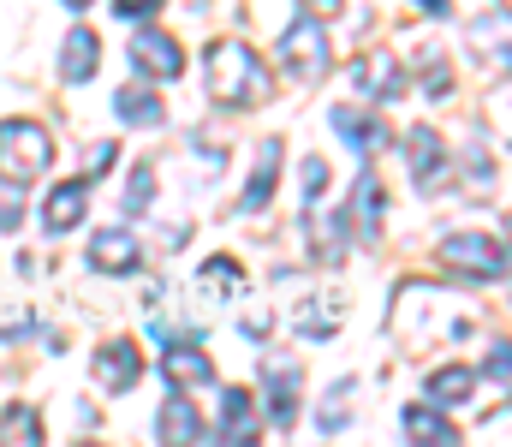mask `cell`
Returning a JSON list of instances; mask_svg holds the SVG:
<instances>
[{"label":"cell","mask_w":512,"mask_h":447,"mask_svg":"<svg viewBox=\"0 0 512 447\" xmlns=\"http://www.w3.org/2000/svg\"><path fill=\"white\" fill-rule=\"evenodd\" d=\"M209 102L215 108H256L268 102V66L251 42H215L209 48Z\"/></svg>","instance_id":"1"},{"label":"cell","mask_w":512,"mask_h":447,"mask_svg":"<svg viewBox=\"0 0 512 447\" xmlns=\"http://www.w3.org/2000/svg\"><path fill=\"white\" fill-rule=\"evenodd\" d=\"M48 161H54L48 126H36V120H6L0 126V179H12V191L30 185V179H42Z\"/></svg>","instance_id":"2"},{"label":"cell","mask_w":512,"mask_h":447,"mask_svg":"<svg viewBox=\"0 0 512 447\" xmlns=\"http://www.w3.org/2000/svg\"><path fill=\"white\" fill-rule=\"evenodd\" d=\"M328 60H334V48H328V30H322L316 12L298 18V24L280 36V72H286L292 84H322V78H328Z\"/></svg>","instance_id":"3"},{"label":"cell","mask_w":512,"mask_h":447,"mask_svg":"<svg viewBox=\"0 0 512 447\" xmlns=\"http://www.w3.org/2000/svg\"><path fill=\"white\" fill-rule=\"evenodd\" d=\"M441 263L471 275V281H501L507 275V245L489 233H447L441 239Z\"/></svg>","instance_id":"4"},{"label":"cell","mask_w":512,"mask_h":447,"mask_svg":"<svg viewBox=\"0 0 512 447\" xmlns=\"http://www.w3.org/2000/svg\"><path fill=\"white\" fill-rule=\"evenodd\" d=\"M131 66L149 72V78H179L185 72V54H179V42L167 30H137L131 36Z\"/></svg>","instance_id":"5"},{"label":"cell","mask_w":512,"mask_h":447,"mask_svg":"<svg viewBox=\"0 0 512 447\" xmlns=\"http://www.w3.org/2000/svg\"><path fill=\"white\" fill-rule=\"evenodd\" d=\"M405 155H411V179H417V191H441V179H447V149H441V132H435V126H411Z\"/></svg>","instance_id":"6"},{"label":"cell","mask_w":512,"mask_h":447,"mask_svg":"<svg viewBox=\"0 0 512 447\" xmlns=\"http://www.w3.org/2000/svg\"><path fill=\"white\" fill-rule=\"evenodd\" d=\"M292 328H298L304 340L340 334V328H346V293H310L298 310H292Z\"/></svg>","instance_id":"7"},{"label":"cell","mask_w":512,"mask_h":447,"mask_svg":"<svg viewBox=\"0 0 512 447\" xmlns=\"http://www.w3.org/2000/svg\"><path fill=\"white\" fill-rule=\"evenodd\" d=\"M298 364L292 358H268V370H262V388H268V406H274V424L280 430H292L298 424Z\"/></svg>","instance_id":"8"},{"label":"cell","mask_w":512,"mask_h":447,"mask_svg":"<svg viewBox=\"0 0 512 447\" xmlns=\"http://www.w3.org/2000/svg\"><path fill=\"white\" fill-rule=\"evenodd\" d=\"M161 376H167L173 388H203V382H215V358H209L203 346L179 340V346L161 352Z\"/></svg>","instance_id":"9"},{"label":"cell","mask_w":512,"mask_h":447,"mask_svg":"<svg viewBox=\"0 0 512 447\" xmlns=\"http://www.w3.org/2000/svg\"><path fill=\"white\" fill-rule=\"evenodd\" d=\"M137 376H143V352H137L131 340H108V346L96 352V382H102L108 394H126Z\"/></svg>","instance_id":"10"},{"label":"cell","mask_w":512,"mask_h":447,"mask_svg":"<svg viewBox=\"0 0 512 447\" xmlns=\"http://www.w3.org/2000/svg\"><path fill=\"white\" fill-rule=\"evenodd\" d=\"M334 132H340V138H352L364 155H376V149L393 144V126H387L382 114H370V108H346V102L334 108Z\"/></svg>","instance_id":"11"},{"label":"cell","mask_w":512,"mask_h":447,"mask_svg":"<svg viewBox=\"0 0 512 447\" xmlns=\"http://www.w3.org/2000/svg\"><path fill=\"white\" fill-rule=\"evenodd\" d=\"M84 209H90V179H66V185L48 191L42 221H48V233H72V227L84 221Z\"/></svg>","instance_id":"12"},{"label":"cell","mask_w":512,"mask_h":447,"mask_svg":"<svg viewBox=\"0 0 512 447\" xmlns=\"http://www.w3.org/2000/svg\"><path fill=\"white\" fill-rule=\"evenodd\" d=\"M262 418H256V394L251 388H227L221 394V442L239 447V442H256Z\"/></svg>","instance_id":"13"},{"label":"cell","mask_w":512,"mask_h":447,"mask_svg":"<svg viewBox=\"0 0 512 447\" xmlns=\"http://www.w3.org/2000/svg\"><path fill=\"white\" fill-rule=\"evenodd\" d=\"M96 60H102V36L78 24V30L66 36V48H60V78H66V84H84V78H96Z\"/></svg>","instance_id":"14"},{"label":"cell","mask_w":512,"mask_h":447,"mask_svg":"<svg viewBox=\"0 0 512 447\" xmlns=\"http://www.w3.org/2000/svg\"><path fill=\"white\" fill-rule=\"evenodd\" d=\"M90 263L108 269V275H131L143 263V251H137V239H131L126 227H114V233H96L90 239Z\"/></svg>","instance_id":"15"},{"label":"cell","mask_w":512,"mask_h":447,"mask_svg":"<svg viewBox=\"0 0 512 447\" xmlns=\"http://www.w3.org/2000/svg\"><path fill=\"white\" fill-rule=\"evenodd\" d=\"M352 84H358V90H370V96H387V102H393V96L405 90V72H399V60H393V54H364V60L352 66Z\"/></svg>","instance_id":"16"},{"label":"cell","mask_w":512,"mask_h":447,"mask_svg":"<svg viewBox=\"0 0 512 447\" xmlns=\"http://www.w3.org/2000/svg\"><path fill=\"white\" fill-rule=\"evenodd\" d=\"M155 430H161V442L185 447V442H203V412L185 400V394H173L167 406H161V418H155Z\"/></svg>","instance_id":"17"},{"label":"cell","mask_w":512,"mask_h":447,"mask_svg":"<svg viewBox=\"0 0 512 447\" xmlns=\"http://www.w3.org/2000/svg\"><path fill=\"white\" fill-rule=\"evenodd\" d=\"M114 108H120L126 126H161V120H167V102H161L155 90H143V84H126V90L114 96Z\"/></svg>","instance_id":"18"},{"label":"cell","mask_w":512,"mask_h":447,"mask_svg":"<svg viewBox=\"0 0 512 447\" xmlns=\"http://www.w3.org/2000/svg\"><path fill=\"white\" fill-rule=\"evenodd\" d=\"M274 179H280V138H268V144L256 149V173H251V185H245V209H268Z\"/></svg>","instance_id":"19"},{"label":"cell","mask_w":512,"mask_h":447,"mask_svg":"<svg viewBox=\"0 0 512 447\" xmlns=\"http://www.w3.org/2000/svg\"><path fill=\"white\" fill-rule=\"evenodd\" d=\"M197 287H203L209 298H239V293H245V269H239V257H227V251H221V257H209V263H203V275H197Z\"/></svg>","instance_id":"20"},{"label":"cell","mask_w":512,"mask_h":447,"mask_svg":"<svg viewBox=\"0 0 512 447\" xmlns=\"http://www.w3.org/2000/svg\"><path fill=\"white\" fill-rule=\"evenodd\" d=\"M471 388H477V370H465V364H447V370L429 376V400L435 406H465Z\"/></svg>","instance_id":"21"},{"label":"cell","mask_w":512,"mask_h":447,"mask_svg":"<svg viewBox=\"0 0 512 447\" xmlns=\"http://www.w3.org/2000/svg\"><path fill=\"white\" fill-rule=\"evenodd\" d=\"M382 203H387L382 179H376V173H364V179H358V191H352V209H358V221H364V239H382Z\"/></svg>","instance_id":"22"},{"label":"cell","mask_w":512,"mask_h":447,"mask_svg":"<svg viewBox=\"0 0 512 447\" xmlns=\"http://www.w3.org/2000/svg\"><path fill=\"white\" fill-rule=\"evenodd\" d=\"M405 436L411 442H459V430L435 406H405Z\"/></svg>","instance_id":"23"},{"label":"cell","mask_w":512,"mask_h":447,"mask_svg":"<svg viewBox=\"0 0 512 447\" xmlns=\"http://www.w3.org/2000/svg\"><path fill=\"white\" fill-rule=\"evenodd\" d=\"M0 442H24V447L48 442V430H42L36 406H6V412H0Z\"/></svg>","instance_id":"24"},{"label":"cell","mask_w":512,"mask_h":447,"mask_svg":"<svg viewBox=\"0 0 512 447\" xmlns=\"http://www.w3.org/2000/svg\"><path fill=\"white\" fill-rule=\"evenodd\" d=\"M30 322H36V310L24 304V298H0V340H18V334H30Z\"/></svg>","instance_id":"25"},{"label":"cell","mask_w":512,"mask_h":447,"mask_svg":"<svg viewBox=\"0 0 512 447\" xmlns=\"http://www.w3.org/2000/svg\"><path fill=\"white\" fill-rule=\"evenodd\" d=\"M149 191H155V167L143 161V167L131 173V191H126V209H131V215H143V209H149Z\"/></svg>","instance_id":"26"},{"label":"cell","mask_w":512,"mask_h":447,"mask_svg":"<svg viewBox=\"0 0 512 447\" xmlns=\"http://www.w3.org/2000/svg\"><path fill=\"white\" fill-rule=\"evenodd\" d=\"M322 191H328V161L310 155V161H304V203H316Z\"/></svg>","instance_id":"27"},{"label":"cell","mask_w":512,"mask_h":447,"mask_svg":"<svg viewBox=\"0 0 512 447\" xmlns=\"http://www.w3.org/2000/svg\"><path fill=\"white\" fill-rule=\"evenodd\" d=\"M114 161H120V144H96L90 149V161H84V179H102Z\"/></svg>","instance_id":"28"},{"label":"cell","mask_w":512,"mask_h":447,"mask_svg":"<svg viewBox=\"0 0 512 447\" xmlns=\"http://www.w3.org/2000/svg\"><path fill=\"white\" fill-rule=\"evenodd\" d=\"M18 221H24V203L0 191V233H18Z\"/></svg>","instance_id":"29"},{"label":"cell","mask_w":512,"mask_h":447,"mask_svg":"<svg viewBox=\"0 0 512 447\" xmlns=\"http://www.w3.org/2000/svg\"><path fill=\"white\" fill-rule=\"evenodd\" d=\"M114 12L120 18H149V12H161V0H114Z\"/></svg>","instance_id":"30"},{"label":"cell","mask_w":512,"mask_h":447,"mask_svg":"<svg viewBox=\"0 0 512 447\" xmlns=\"http://www.w3.org/2000/svg\"><path fill=\"white\" fill-rule=\"evenodd\" d=\"M304 6H310V12H316V18H334V12H340V6H346V0H304Z\"/></svg>","instance_id":"31"},{"label":"cell","mask_w":512,"mask_h":447,"mask_svg":"<svg viewBox=\"0 0 512 447\" xmlns=\"http://www.w3.org/2000/svg\"><path fill=\"white\" fill-rule=\"evenodd\" d=\"M417 6H423V12H435V18H441V12H453L447 0H417Z\"/></svg>","instance_id":"32"},{"label":"cell","mask_w":512,"mask_h":447,"mask_svg":"<svg viewBox=\"0 0 512 447\" xmlns=\"http://www.w3.org/2000/svg\"><path fill=\"white\" fill-rule=\"evenodd\" d=\"M66 6H72V12H84V6H90V0H66Z\"/></svg>","instance_id":"33"},{"label":"cell","mask_w":512,"mask_h":447,"mask_svg":"<svg viewBox=\"0 0 512 447\" xmlns=\"http://www.w3.org/2000/svg\"><path fill=\"white\" fill-rule=\"evenodd\" d=\"M501 6H507V0H501Z\"/></svg>","instance_id":"34"}]
</instances>
